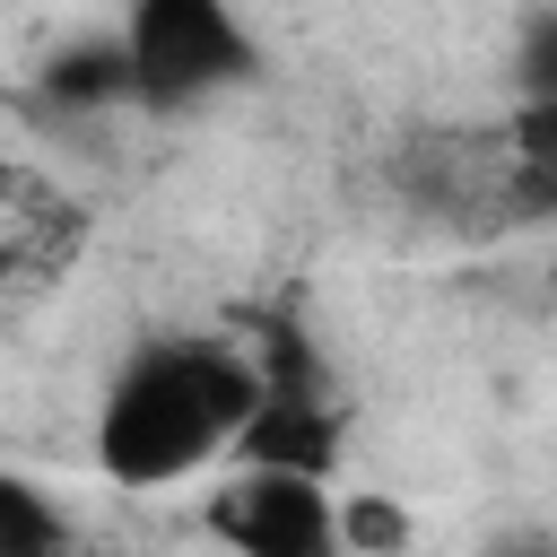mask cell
Here are the masks:
<instances>
[{
  "label": "cell",
  "instance_id": "1",
  "mask_svg": "<svg viewBox=\"0 0 557 557\" xmlns=\"http://www.w3.org/2000/svg\"><path fill=\"white\" fill-rule=\"evenodd\" d=\"M252 409H261V366L244 348H226V339H157L113 383V400L96 418V461L122 487H165V479L218 461L244 435Z\"/></svg>",
  "mask_w": 557,
  "mask_h": 557
},
{
  "label": "cell",
  "instance_id": "2",
  "mask_svg": "<svg viewBox=\"0 0 557 557\" xmlns=\"http://www.w3.org/2000/svg\"><path fill=\"white\" fill-rule=\"evenodd\" d=\"M139 104H200L226 78H252V35L218 0H139L113 35Z\"/></svg>",
  "mask_w": 557,
  "mask_h": 557
},
{
  "label": "cell",
  "instance_id": "3",
  "mask_svg": "<svg viewBox=\"0 0 557 557\" xmlns=\"http://www.w3.org/2000/svg\"><path fill=\"white\" fill-rule=\"evenodd\" d=\"M209 531L235 540L244 557H331V496L322 479H287V470H244L218 505H209Z\"/></svg>",
  "mask_w": 557,
  "mask_h": 557
},
{
  "label": "cell",
  "instance_id": "4",
  "mask_svg": "<svg viewBox=\"0 0 557 557\" xmlns=\"http://www.w3.org/2000/svg\"><path fill=\"white\" fill-rule=\"evenodd\" d=\"M78 235H87V218H78L35 165L0 157V296L44 287V278L78 252Z\"/></svg>",
  "mask_w": 557,
  "mask_h": 557
},
{
  "label": "cell",
  "instance_id": "5",
  "mask_svg": "<svg viewBox=\"0 0 557 557\" xmlns=\"http://www.w3.org/2000/svg\"><path fill=\"white\" fill-rule=\"evenodd\" d=\"M244 470H287V479H322L339 453V426L313 392H261V409L244 418V435L226 444Z\"/></svg>",
  "mask_w": 557,
  "mask_h": 557
},
{
  "label": "cell",
  "instance_id": "6",
  "mask_svg": "<svg viewBox=\"0 0 557 557\" xmlns=\"http://www.w3.org/2000/svg\"><path fill=\"white\" fill-rule=\"evenodd\" d=\"M0 557H70V522L52 513V496L9 470H0Z\"/></svg>",
  "mask_w": 557,
  "mask_h": 557
},
{
  "label": "cell",
  "instance_id": "7",
  "mask_svg": "<svg viewBox=\"0 0 557 557\" xmlns=\"http://www.w3.org/2000/svg\"><path fill=\"white\" fill-rule=\"evenodd\" d=\"M44 87H52L61 104H113V96H131V70H122V44H113V35H96V44H78V52H61Z\"/></svg>",
  "mask_w": 557,
  "mask_h": 557
},
{
  "label": "cell",
  "instance_id": "8",
  "mask_svg": "<svg viewBox=\"0 0 557 557\" xmlns=\"http://www.w3.org/2000/svg\"><path fill=\"white\" fill-rule=\"evenodd\" d=\"M331 540L348 557H400L409 548V513L392 496H348V505H331Z\"/></svg>",
  "mask_w": 557,
  "mask_h": 557
},
{
  "label": "cell",
  "instance_id": "9",
  "mask_svg": "<svg viewBox=\"0 0 557 557\" xmlns=\"http://www.w3.org/2000/svg\"><path fill=\"white\" fill-rule=\"evenodd\" d=\"M513 557H548V548H513Z\"/></svg>",
  "mask_w": 557,
  "mask_h": 557
}]
</instances>
